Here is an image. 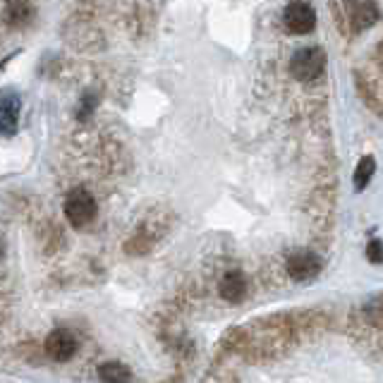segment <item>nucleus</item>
<instances>
[{"mask_svg":"<svg viewBox=\"0 0 383 383\" xmlns=\"http://www.w3.org/2000/svg\"><path fill=\"white\" fill-rule=\"evenodd\" d=\"M326 72V51L318 46H304L290 58V74L297 82H316Z\"/></svg>","mask_w":383,"mask_h":383,"instance_id":"1","label":"nucleus"},{"mask_svg":"<svg viewBox=\"0 0 383 383\" xmlns=\"http://www.w3.org/2000/svg\"><path fill=\"white\" fill-rule=\"evenodd\" d=\"M62 213H65L67 223L72 228H86L91 220L96 218V199L94 194H89V189L77 187L65 196L62 204Z\"/></svg>","mask_w":383,"mask_h":383,"instance_id":"2","label":"nucleus"},{"mask_svg":"<svg viewBox=\"0 0 383 383\" xmlns=\"http://www.w3.org/2000/svg\"><path fill=\"white\" fill-rule=\"evenodd\" d=\"M285 271L293 281L311 283L314 278L321 276L323 259L318 257L316 252H309V249H295V252H290L285 259Z\"/></svg>","mask_w":383,"mask_h":383,"instance_id":"3","label":"nucleus"},{"mask_svg":"<svg viewBox=\"0 0 383 383\" xmlns=\"http://www.w3.org/2000/svg\"><path fill=\"white\" fill-rule=\"evenodd\" d=\"M316 27V10L304 0H293L283 8V29L295 36L311 34Z\"/></svg>","mask_w":383,"mask_h":383,"instance_id":"4","label":"nucleus"},{"mask_svg":"<svg viewBox=\"0 0 383 383\" xmlns=\"http://www.w3.org/2000/svg\"><path fill=\"white\" fill-rule=\"evenodd\" d=\"M342 8H345L347 22L355 32H364V29L374 27L381 17L376 0H342Z\"/></svg>","mask_w":383,"mask_h":383,"instance_id":"5","label":"nucleus"},{"mask_svg":"<svg viewBox=\"0 0 383 383\" xmlns=\"http://www.w3.org/2000/svg\"><path fill=\"white\" fill-rule=\"evenodd\" d=\"M43 350L53 362H69V359L77 355V338L65 328H55L46 338Z\"/></svg>","mask_w":383,"mask_h":383,"instance_id":"6","label":"nucleus"},{"mask_svg":"<svg viewBox=\"0 0 383 383\" xmlns=\"http://www.w3.org/2000/svg\"><path fill=\"white\" fill-rule=\"evenodd\" d=\"M20 113H22V96L15 89H5L0 96V132L5 137H13L20 127Z\"/></svg>","mask_w":383,"mask_h":383,"instance_id":"7","label":"nucleus"},{"mask_svg":"<svg viewBox=\"0 0 383 383\" xmlns=\"http://www.w3.org/2000/svg\"><path fill=\"white\" fill-rule=\"evenodd\" d=\"M220 297L230 304H240L242 300L247 297V278L242 271H228L223 278H220Z\"/></svg>","mask_w":383,"mask_h":383,"instance_id":"8","label":"nucleus"},{"mask_svg":"<svg viewBox=\"0 0 383 383\" xmlns=\"http://www.w3.org/2000/svg\"><path fill=\"white\" fill-rule=\"evenodd\" d=\"M32 20H34V8L27 0H10L8 8H5V22H8V27L20 29V27H27Z\"/></svg>","mask_w":383,"mask_h":383,"instance_id":"9","label":"nucleus"},{"mask_svg":"<svg viewBox=\"0 0 383 383\" xmlns=\"http://www.w3.org/2000/svg\"><path fill=\"white\" fill-rule=\"evenodd\" d=\"M98 379L106 383H127L135 379V376H132L130 367H125L123 362H103L98 367Z\"/></svg>","mask_w":383,"mask_h":383,"instance_id":"10","label":"nucleus"},{"mask_svg":"<svg viewBox=\"0 0 383 383\" xmlns=\"http://www.w3.org/2000/svg\"><path fill=\"white\" fill-rule=\"evenodd\" d=\"M376 173V159L374 156H362L359 163L355 168V175H352V184H355V192H364L369 187L371 177Z\"/></svg>","mask_w":383,"mask_h":383,"instance_id":"11","label":"nucleus"},{"mask_svg":"<svg viewBox=\"0 0 383 383\" xmlns=\"http://www.w3.org/2000/svg\"><path fill=\"white\" fill-rule=\"evenodd\" d=\"M96 103H98L96 91H84L82 98H79L77 118H79V120H89V118H91V113H94V108H96Z\"/></svg>","mask_w":383,"mask_h":383,"instance_id":"12","label":"nucleus"},{"mask_svg":"<svg viewBox=\"0 0 383 383\" xmlns=\"http://www.w3.org/2000/svg\"><path fill=\"white\" fill-rule=\"evenodd\" d=\"M367 259L371 264H383V242L379 237H371L367 245Z\"/></svg>","mask_w":383,"mask_h":383,"instance_id":"13","label":"nucleus"}]
</instances>
